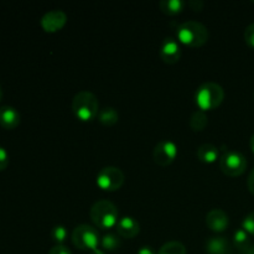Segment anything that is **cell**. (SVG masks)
<instances>
[{
  "label": "cell",
  "mask_w": 254,
  "mask_h": 254,
  "mask_svg": "<svg viewBox=\"0 0 254 254\" xmlns=\"http://www.w3.org/2000/svg\"><path fill=\"white\" fill-rule=\"evenodd\" d=\"M72 111L82 122H91L98 116L99 103L96 94L89 91H81L72 99Z\"/></svg>",
  "instance_id": "cell-4"
},
{
  "label": "cell",
  "mask_w": 254,
  "mask_h": 254,
  "mask_svg": "<svg viewBox=\"0 0 254 254\" xmlns=\"http://www.w3.org/2000/svg\"><path fill=\"white\" fill-rule=\"evenodd\" d=\"M188 4L193 11H201V10L203 9V5H205L203 4V1H201V0H190Z\"/></svg>",
  "instance_id": "cell-27"
},
{
  "label": "cell",
  "mask_w": 254,
  "mask_h": 254,
  "mask_svg": "<svg viewBox=\"0 0 254 254\" xmlns=\"http://www.w3.org/2000/svg\"><path fill=\"white\" fill-rule=\"evenodd\" d=\"M1 98H2V89L1 87H0V102H1Z\"/></svg>",
  "instance_id": "cell-33"
},
{
  "label": "cell",
  "mask_w": 254,
  "mask_h": 254,
  "mask_svg": "<svg viewBox=\"0 0 254 254\" xmlns=\"http://www.w3.org/2000/svg\"><path fill=\"white\" fill-rule=\"evenodd\" d=\"M9 161H10L9 154H7V151L5 150V148L0 146V171L5 170V169L7 168Z\"/></svg>",
  "instance_id": "cell-25"
},
{
  "label": "cell",
  "mask_w": 254,
  "mask_h": 254,
  "mask_svg": "<svg viewBox=\"0 0 254 254\" xmlns=\"http://www.w3.org/2000/svg\"><path fill=\"white\" fill-rule=\"evenodd\" d=\"M89 254H106V253H104L103 251H102V250H98V248H97V250L92 251V252L89 253Z\"/></svg>",
  "instance_id": "cell-32"
},
{
  "label": "cell",
  "mask_w": 254,
  "mask_h": 254,
  "mask_svg": "<svg viewBox=\"0 0 254 254\" xmlns=\"http://www.w3.org/2000/svg\"><path fill=\"white\" fill-rule=\"evenodd\" d=\"M52 240L57 243V245H62L67 238V230L64 226L56 225L51 231Z\"/></svg>",
  "instance_id": "cell-22"
},
{
  "label": "cell",
  "mask_w": 254,
  "mask_h": 254,
  "mask_svg": "<svg viewBox=\"0 0 254 254\" xmlns=\"http://www.w3.org/2000/svg\"><path fill=\"white\" fill-rule=\"evenodd\" d=\"M240 254H254V245H250L245 250L240 251Z\"/></svg>",
  "instance_id": "cell-30"
},
{
  "label": "cell",
  "mask_w": 254,
  "mask_h": 254,
  "mask_svg": "<svg viewBox=\"0 0 254 254\" xmlns=\"http://www.w3.org/2000/svg\"><path fill=\"white\" fill-rule=\"evenodd\" d=\"M245 40L248 44V46L253 47L254 49V22L253 24L248 25L245 30Z\"/></svg>",
  "instance_id": "cell-24"
},
{
  "label": "cell",
  "mask_w": 254,
  "mask_h": 254,
  "mask_svg": "<svg viewBox=\"0 0 254 254\" xmlns=\"http://www.w3.org/2000/svg\"><path fill=\"white\" fill-rule=\"evenodd\" d=\"M176 36L181 44L190 47H200L210 37L208 29L198 21H185L176 27Z\"/></svg>",
  "instance_id": "cell-1"
},
{
  "label": "cell",
  "mask_w": 254,
  "mask_h": 254,
  "mask_svg": "<svg viewBox=\"0 0 254 254\" xmlns=\"http://www.w3.org/2000/svg\"><path fill=\"white\" fill-rule=\"evenodd\" d=\"M178 156V145L173 140H161L154 149L153 158L158 165L168 166Z\"/></svg>",
  "instance_id": "cell-8"
},
{
  "label": "cell",
  "mask_w": 254,
  "mask_h": 254,
  "mask_svg": "<svg viewBox=\"0 0 254 254\" xmlns=\"http://www.w3.org/2000/svg\"><path fill=\"white\" fill-rule=\"evenodd\" d=\"M250 245H252L250 240V235H248L243 228L236 230L235 235H233V246H235L238 251H242L245 250L246 247H248Z\"/></svg>",
  "instance_id": "cell-20"
},
{
  "label": "cell",
  "mask_w": 254,
  "mask_h": 254,
  "mask_svg": "<svg viewBox=\"0 0 254 254\" xmlns=\"http://www.w3.org/2000/svg\"><path fill=\"white\" fill-rule=\"evenodd\" d=\"M67 15L62 10L55 9L51 11L45 12L44 16L40 20L42 29L46 32H56L61 30L66 25Z\"/></svg>",
  "instance_id": "cell-9"
},
{
  "label": "cell",
  "mask_w": 254,
  "mask_h": 254,
  "mask_svg": "<svg viewBox=\"0 0 254 254\" xmlns=\"http://www.w3.org/2000/svg\"><path fill=\"white\" fill-rule=\"evenodd\" d=\"M185 2L183 0H161L159 2V7L163 12L168 15H175L183 11L185 7Z\"/></svg>",
  "instance_id": "cell-18"
},
{
  "label": "cell",
  "mask_w": 254,
  "mask_h": 254,
  "mask_svg": "<svg viewBox=\"0 0 254 254\" xmlns=\"http://www.w3.org/2000/svg\"><path fill=\"white\" fill-rule=\"evenodd\" d=\"M197 158L202 163L212 164L217 161V159L220 158V150L213 144H202L197 149Z\"/></svg>",
  "instance_id": "cell-15"
},
{
  "label": "cell",
  "mask_w": 254,
  "mask_h": 254,
  "mask_svg": "<svg viewBox=\"0 0 254 254\" xmlns=\"http://www.w3.org/2000/svg\"><path fill=\"white\" fill-rule=\"evenodd\" d=\"M248 189H250L251 193L254 196V169L251 171L250 178H248Z\"/></svg>",
  "instance_id": "cell-29"
},
{
  "label": "cell",
  "mask_w": 254,
  "mask_h": 254,
  "mask_svg": "<svg viewBox=\"0 0 254 254\" xmlns=\"http://www.w3.org/2000/svg\"><path fill=\"white\" fill-rule=\"evenodd\" d=\"M225 98V91L216 82H205L195 93V102L200 111H211L220 106Z\"/></svg>",
  "instance_id": "cell-3"
},
{
  "label": "cell",
  "mask_w": 254,
  "mask_h": 254,
  "mask_svg": "<svg viewBox=\"0 0 254 254\" xmlns=\"http://www.w3.org/2000/svg\"><path fill=\"white\" fill-rule=\"evenodd\" d=\"M247 159L237 150H225L220 159V168L231 178L242 175L247 169Z\"/></svg>",
  "instance_id": "cell-6"
},
{
  "label": "cell",
  "mask_w": 254,
  "mask_h": 254,
  "mask_svg": "<svg viewBox=\"0 0 254 254\" xmlns=\"http://www.w3.org/2000/svg\"><path fill=\"white\" fill-rule=\"evenodd\" d=\"M97 185L99 189L108 192L119 190L124 184V174L117 166H104L97 174Z\"/></svg>",
  "instance_id": "cell-7"
},
{
  "label": "cell",
  "mask_w": 254,
  "mask_h": 254,
  "mask_svg": "<svg viewBox=\"0 0 254 254\" xmlns=\"http://www.w3.org/2000/svg\"><path fill=\"white\" fill-rule=\"evenodd\" d=\"M91 220L94 225L102 230H109L117 226L119 212L117 206L108 200H99L93 203L89 211Z\"/></svg>",
  "instance_id": "cell-2"
},
{
  "label": "cell",
  "mask_w": 254,
  "mask_h": 254,
  "mask_svg": "<svg viewBox=\"0 0 254 254\" xmlns=\"http://www.w3.org/2000/svg\"><path fill=\"white\" fill-rule=\"evenodd\" d=\"M228 215L221 208H212L206 215V225L213 232H223L228 227Z\"/></svg>",
  "instance_id": "cell-11"
},
{
  "label": "cell",
  "mask_w": 254,
  "mask_h": 254,
  "mask_svg": "<svg viewBox=\"0 0 254 254\" xmlns=\"http://www.w3.org/2000/svg\"><path fill=\"white\" fill-rule=\"evenodd\" d=\"M116 227L117 231H118V235L123 238L135 237L139 233V231H140V225L131 216H124V217L119 218Z\"/></svg>",
  "instance_id": "cell-13"
},
{
  "label": "cell",
  "mask_w": 254,
  "mask_h": 254,
  "mask_svg": "<svg viewBox=\"0 0 254 254\" xmlns=\"http://www.w3.org/2000/svg\"><path fill=\"white\" fill-rule=\"evenodd\" d=\"M158 254H186V248L181 242L170 241L161 246Z\"/></svg>",
  "instance_id": "cell-21"
},
{
  "label": "cell",
  "mask_w": 254,
  "mask_h": 254,
  "mask_svg": "<svg viewBox=\"0 0 254 254\" xmlns=\"http://www.w3.org/2000/svg\"><path fill=\"white\" fill-rule=\"evenodd\" d=\"M207 254H233V248L230 241L223 236H213L206 241Z\"/></svg>",
  "instance_id": "cell-12"
},
{
  "label": "cell",
  "mask_w": 254,
  "mask_h": 254,
  "mask_svg": "<svg viewBox=\"0 0 254 254\" xmlns=\"http://www.w3.org/2000/svg\"><path fill=\"white\" fill-rule=\"evenodd\" d=\"M98 121L104 126H114L119 121V113L113 107H104L99 109Z\"/></svg>",
  "instance_id": "cell-16"
},
{
  "label": "cell",
  "mask_w": 254,
  "mask_h": 254,
  "mask_svg": "<svg viewBox=\"0 0 254 254\" xmlns=\"http://www.w3.org/2000/svg\"><path fill=\"white\" fill-rule=\"evenodd\" d=\"M49 254H72V253H71V251L66 247V246L56 245L55 247H52L51 250H50Z\"/></svg>",
  "instance_id": "cell-26"
},
{
  "label": "cell",
  "mask_w": 254,
  "mask_h": 254,
  "mask_svg": "<svg viewBox=\"0 0 254 254\" xmlns=\"http://www.w3.org/2000/svg\"><path fill=\"white\" fill-rule=\"evenodd\" d=\"M136 254H156V252L153 247H150V246H143V247L139 248Z\"/></svg>",
  "instance_id": "cell-28"
},
{
  "label": "cell",
  "mask_w": 254,
  "mask_h": 254,
  "mask_svg": "<svg viewBox=\"0 0 254 254\" xmlns=\"http://www.w3.org/2000/svg\"><path fill=\"white\" fill-rule=\"evenodd\" d=\"M121 245L122 241L119 238V235H116V233H107L101 238V246L103 247V250L108 251V252L118 250Z\"/></svg>",
  "instance_id": "cell-19"
},
{
  "label": "cell",
  "mask_w": 254,
  "mask_h": 254,
  "mask_svg": "<svg viewBox=\"0 0 254 254\" xmlns=\"http://www.w3.org/2000/svg\"><path fill=\"white\" fill-rule=\"evenodd\" d=\"M242 228L248 233V235L254 236V211L248 213L242 222Z\"/></svg>",
  "instance_id": "cell-23"
},
{
  "label": "cell",
  "mask_w": 254,
  "mask_h": 254,
  "mask_svg": "<svg viewBox=\"0 0 254 254\" xmlns=\"http://www.w3.org/2000/svg\"><path fill=\"white\" fill-rule=\"evenodd\" d=\"M72 242L77 248L82 251H94L98 248L101 243V237L99 233L93 226L82 223L74 227L72 232Z\"/></svg>",
  "instance_id": "cell-5"
},
{
  "label": "cell",
  "mask_w": 254,
  "mask_h": 254,
  "mask_svg": "<svg viewBox=\"0 0 254 254\" xmlns=\"http://www.w3.org/2000/svg\"><path fill=\"white\" fill-rule=\"evenodd\" d=\"M250 145H251V149H252V151H253V154H254V134H253L252 136H251Z\"/></svg>",
  "instance_id": "cell-31"
},
{
  "label": "cell",
  "mask_w": 254,
  "mask_h": 254,
  "mask_svg": "<svg viewBox=\"0 0 254 254\" xmlns=\"http://www.w3.org/2000/svg\"><path fill=\"white\" fill-rule=\"evenodd\" d=\"M21 117L20 113L10 106H4L0 108V126L7 130H12L20 124Z\"/></svg>",
  "instance_id": "cell-14"
},
{
  "label": "cell",
  "mask_w": 254,
  "mask_h": 254,
  "mask_svg": "<svg viewBox=\"0 0 254 254\" xmlns=\"http://www.w3.org/2000/svg\"><path fill=\"white\" fill-rule=\"evenodd\" d=\"M253 2H254V1H253Z\"/></svg>",
  "instance_id": "cell-34"
},
{
  "label": "cell",
  "mask_w": 254,
  "mask_h": 254,
  "mask_svg": "<svg viewBox=\"0 0 254 254\" xmlns=\"http://www.w3.org/2000/svg\"><path fill=\"white\" fill-rule=\"evenodd\" d=\"M160 57L165 64H174L181 59V47L174 37L168 36L160 46Z\"/></svg>",
  "instance_id": "cell-10"
},
{
  "label": "cell",
  "mask_w": 254,
  "mask_h": 254,
  "mask_svg": "<svg viewBox=\"0 0 254 254\" xmlns=\"http://www.w3.org/2000/svg\"><path fill=\"white\" fill-rule=\"evenodd\" d=\"M189 124H190V128L192 129V130L202 131L208 124L207 114H206L203 111H200V109L196 112H193L192 116L190 117Z\"/></svg>",
  "instance_id": "cell-17"
}]
</instances>
